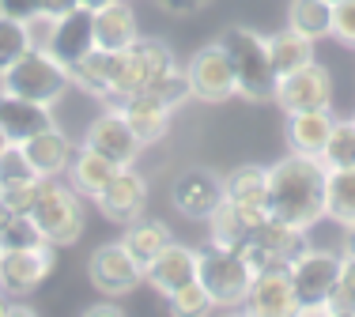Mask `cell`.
Here are the masks:
<instances>
[{
    "label": "cell",
    "instance_id": "1",
    "mask_svg": "<svg viewBox=\"0 0 355 317\" xmlns=\"http://www.w3.org/2000/svg\"><path fill=\"white\" fill-rule=\"evenodd\" d=\"M325 178L329 170L321 158L310 155H287L268 170V215L291 227L310 230L318 219H325Z\"/></svg>",
    "mask_w": 355,
    "mask_h": 317
},
{
    "label": "cell",
    "instance_id": "2",
    "mask_svg": "<svg viewBox=\"0 0 355 317\" xmlns=\"http://www.w3.org/2000/svg\"><path fill=\"white\" fill-rule=\"evenodd\" d=\"M219 46L227 49L234 64V80H239V95L250 102H265L276 91V69L268 57V38H261L250 27H227Z\"/></svg>",
    "mask_w": 355,
    "mask_h": 317
},
{
    "label": "cell",
    "instance_id": "3",
    "mask_svg": "<svg viewBox=\"0 0 355 317\" xmlns=\"http://www.w3.org/2000/svg\"><path fill=\"white\" fill-rule=\"evenodd\" d=\"M69 83H72V72L49 49H27L0 76V91L15 98H31V102H42V106H53L69 91Z\"/></svg>",
    "mask_w": 355,
    "mask_h": 317
},
{
    "label": "cell",
    "instance_id": "4",
    "mask_svg": "<svg viewBox=\"0 0 355 317\" xmlns=\"http://www.w3.org/2000/svg\"><path fill=\"white\" fill-rule=\"evenodd\" d=\"M166 69H174L171 49L155 38H137L129 49L110 53V95H106V102H121L132 91H148Z\"/></svg>",
    "mask_w": 355,
    "mask_h": 317
},
{
    "label": "cell",
    "instance_id": "5",
    "mask_svg": "<svg viewBox=\"0 0 355 317\" xmlns=\"http://www.w3.org/2000/svg\"><path fill=\"white\" fill-rule=\"evenodd\" d=\"M27 215L49 246H72V242H80V235H83L80 193L69 185H61L57 178H42L38 197H35V204H31Z\"/></svg>",
    "mask_w": 355,
    "mask_h": 317
},
{
    "label": "cell",
    "instance_id": "6",
    "mask_svg": "<svg viewBox=\"0 0 355 317\" xmlns=\"http://www.w3.org/2000/svg\"><path fill=\"white\" fill-rule=\"evenodd\" d=\"M253 276L257 272L239 249H223V246L197 249V283L212 295L216 306H246Z\"/></svg>",
    "mask_w": 355,
    "mask_h": 317
},
{
    "label": "cell",
    "instance_id": "7",
    "mask_svg": "<svg viewBox=\"0 0 355 317\" xmlns=\"http://www.w3.org/2000/svg\"><path fill=\"white\" fill-rule=\"evenodd\" d=\"M340 264L344 257L329 253V249H310V246L287 264L295 298H299V314H329L336 280H340Z\"/></svg>",
    "mask_w": 355,
    "mask_h": 317
},
{
    "label": "cell",
    "instance_id": "8",
    "mask_svg": "<svg viewBox=\"0 0 355 317\" xmlns=\"http://www.w3.org/2000/svg\"><path fill=\"white\" fill-rule=\"evenodd\" d=\"M53 269H57V246H49V242L23 249H0V295L8 298L31 295L49 280Z\"/></svg>",
    "mask_w": 355,
    "mask_h": 317
},
{
    "label": "cell",
    "instance_id": "9",
    "mask_svg": "<svg viewBox=\"0 0 355 317\" xmlns=\"http://www.w3.org/2000/svg\"><path fill=\"white\" fill-rule=\"evenodd\" d=\"M185 76H189V91L200 102H227V98L239 95V80H234V64L227 57V49L219 46H205L189 57L185 64Z\"/></svg>",
    "mask_w": 355,
    "mask_h": 317
},
{
    "label": "cell",
    "instance_id": "10",
    "mask_svg": "<svg viewBox=\"0 0 355 317\" xmlns=\"http://www.w3.org/2000/svg\"><path fill=\"white\" fill-rule=\"evenodd\" d=\"M302 249H306V230L268 215V219L253 230L250 246L242 249V253H246V261L253 264V272H261V269H287Z\"/></svg>",
    "mask_w": 355,
    "mask_h": 317
},
{
    "label": "cell",
    "instance_id": "11",
    "mask_svg": "<svg viewBox=\"0 0 355 317\" xmlns=\"http://www.w3.org/2000/svg\"><path fill=\"white\" fill-rule=\"evenodd\" d=\"M276 106L284 114H299V110H329L333 106V80L329 72L321 69L318 61L302 64L295 72H284L276 80V91H272Z\"/></svg>",
    "mask_w": 355,
    "mask_h": 317
},
{
    "label": "cell",
    "instance_id": "12",
    "mask_svg": "<svg viewBox=\"0 0 355 317\" xmlns=\"http://www.w3.org/2000/svg\"><path fill=\"white\" fill-rule=\"evenodd\" d=\"M91 280L103 295H129V291L140 287L144 269L140 261L125 249V242H110V246H98L91 253Z\"/></svg>",
    "mask_w": 355,
    "mask_h": 317
},
{
    "label": "cell",
    "instance_id": "13",
    "mask_svg": "<svg viewBox=\"0 0 355 317\" xmlns=\"http://www.w3.org/2000/svg\"><path fill=\"white\" fill-rule=\"evenodd\" d=\"M46 49L72 72L83 57L98 49L95 46V12H87V8H72L69 15H61V19L53 23V35H49Z\"/></svg>",
    "mask_w": 355,
    "mask_h": 317
},
{
    "label": "cell",
    "instance_id": "14",
    "mask_svg": "<svg viewBox=\"0 0 355 317\" xmlns=\"http://www.w3.org/2000/svg\"><path fill=\"white\" fill-rule=\"evenodd\" d=\"M95 204L110 223H125V227H129L132 219L144 215V204H148V181H144L132 166H117V174L110 178V185L95 197Z\"/></svg>",
    "mask_w": 355,
    "mask_h": 317
},
{
    "label": "cell",
    "instance_id": "15",
    "mask_svg": "<svg viewBox=\"0 0 355 317\" xmlns=\"http://www.w3.org/2000/svg\"><path fill=\"white\" fill-rule=\"evenodd\" d=\"M83 144H91L95 152H103L106 158H114L117 166H132L137 163V155H140V136L132 132V125L125 121V114L117 110H106V114H98L95 121H91V129H87V140Z\"/></svg>",
    "mask_w": 355,
    "mask_h": 317
},
{
    "label": "cell",
    "instance_id": "16",
    "mask_svg": "<svg viewBox=\"0 0 355 317\" xmlns=\"http://www.w3.org/2000/svg\"><path fill=\"white\" fill-rule=\"evenodd\" d=\"M268 219V208H246V204H234V200H223L212 215H208V238L212 246L223 249H246L253 230Z\"/></svg>",
    "mask_w": 355,
    "mask_h": 317
},
{
    "label": "cell",
    "instance_id": "17",
    "mask_svg": "<svg viewBox=\"0 0 355 317\" xmlns=\"http://www.w3.org/2000/svg\"><path fill=\"white\" fill-rule=\"evenodd\" d=\"M246 306H250V314H257V317H291V314H299L291 272L287 269H261L250 283Z\"/></svg>",
    "mask_w": 355,
    "mask_h": 317
},
{
    "label": "cell",
    "instance_id": "18",
    "mask_svg": "<svg viewBox=\"0 0 355 317\" xmlns=\"http://www.w3.org/2000/svg\"><path fill=\"white\" fill-rule=\"evenodd\" d=\"M174 208L189 219H208L219 204H223V178H216L212 170H185L174 181Z\"/></svg>",
    "mask_w": 355,
    "mask_h": 317
},
{
    "label": "cell",
    "instance_id": "19",
    "mask_svg": "<svg viewBox=\"0 0 355 317\" xmlns=\"http://www.w3.org/2000/svg\"><path fill=\"white\" fill-rule=\"evenodd\" d=\"M117 110L125 114V121L132 125V132L140 136V144H159V140L166 136V129H171V106L163 102L159 95H151V91H132V95H125L121 102H117Z\"/></svg>",
    "mask_w": 355,
    "mask_h": 317
},
{
    "label": "cell",
    "instance_id": "20",
    "mask_svg": "<svg viewBox=\"0 0 355 317\" xmlns=\"http://www.w3.org/2000/svg\"><path fill=\"white\" fill-rule=\"evenodd\" d=\"M144 280H148L163 298H171L174 291L189 287V283L197 280V249L171 242V246H166L163 253H159L148 269H144Z\"/></svg>",
    "mask_w": 355,
    "mask_h": 317
},
{
    "label": "cell",
    "instance_id": "21",
    "mask_svg": "<svg viewBox=\"0 0 355 317\" xmlns=\"http://www.w3.org/2000/svg\"><path fill=\"white\" fill-rule=\"evenodd\" d=\"M53 125L57 121H53V114H49V106L0 91V132L8 136V144H27L31 136L53 129Z\"/></svg>",
    "mask_w": 355,
    "mask_h": 317
},
{
    "label": "cell",
    "instance_id": "22",
    "mask_svg": "<svg viewBox=\"0 0 355 317\" xmlns=\"http://www.w3.org/2000/svg\"><path fill=\"white\" fill-rule=\"evenodd\" d=\"M23 155H27L31 170H35L38 178H61V174H69L76 147H72V140L53 125V129L31 136L27 144H23Z\"/></svg>",
    "mask_w": 355,
    "mask_h": 317
},
{
    "label": "cell",
    "instance_id": "23",
    "mask_svg": "<svg viewBox=\"0 0 355 317\" xmlns=\"http://www.w3.org/2000/svg\"><path fill=\"white\" fill-rule=\"evenodd\" d=\"M137 38H140V23H137V12L129 8V0H110L106 8L95 12V46L98 49L117 53V49H129Z\"/></svg>",
    "mask_w": 355,
    "mask_h": 317
},
{
    "label": "cell",
    "instance_id": "24",
    "mask_svg": "<svg viewBox=\"0 0 355 317\" xmlns=\"http://www.w3.org/2000/svg\"><path fill=\"white\" fill-rule=\"evenodd\" d=\"M333 110H299L287 114V147L295 155H310L318 158L329 144V132H333Z\"/></svg>",
    "mask_w": 355,
    "mask_h": 317
},
{
    "label": "cell",
    "instance_id": "25",
    "mask_svg": "<svg viewBox=\"0 0 355 317\" xmlns=\"http://www.w3.org/2000/svg\"><path fill=\"white\" fill-rule=\"evenodd\" d=\"M114 174H117V163H114V158H106L103 152H95L91 144H83L80 152L72 155V166H69L72 189L80 197H91V200H95L110 185V178H114Z\"/></svg>",
    "mask_w": 355,
    "mask_h": 317
},
{
    "label": "cell",
    "instance_id": "26",
    "mask_svg": "<svg viewBox=\"0 0 355 317\" xmlns=\"http://www.w3.org/2000/svg\"><path fill=\"white\" fill-rule=\"evenodd\" d=\"M223 200H234V204L246 208H265L268 200V170L265 166H234L231 174L223 178Z\"/></svg>",
    "mask_w": 355,
    "mask_h": 317
},
{
    "label": "cell",
    "instance_id": "27",
    "mask_svg": "<svg viewBox=\"0 0 355 317\" xmlns=\"http://www.w3.org/2000/svg\"><path fill=\"white\" fill-rule=\"evenodd\" d=\"M268 57H272L276 80H280L284 72H295V69H302V64L314 61V38H306L295 27H287V30H280V35L268 38Z\"/></svg>",
    "mask_w": 355,
    "mask_h": 317
},
{
    "label": "cell",
    "instance_id": "28",
    "mask_svg": "<svg viewBox=\"0 0 355 317\" xmlns=\"http://www.w3.org/2000/svg\"><path fill=\"white\" fill-rule=\"evenodd\" d=\"M121 242H125V249L140 261V269H148V264L171 246V230H166L163 223H155V219H132Z\"/></svg>",
    "mask_w": 355,
    "mask_h": 317
},
{
    "label": "cell",
    "instance_id": "29",
    "mask_svg": "<svg viewBox=\"0 0 355 317\" xmlns=\"http://www.w3.org/2000/svg\"><path fill=\"white\" fill-rule=\"evenodd\" d=\"M325 215L340 227L355 223V166L352 170H329L325 178Z\"/></svg>",
    "mask_w": 355,
    "mask_h": 317
},
{
    "label": "cell",
    "instance_id": "30",
    "mask_svg": "<svg viewBox=\"0 0 355 317\" xmlns=\"http://www.w3.org/2000/svg\"><path fill=\"white\" fill-rule=\"evenodd\" d=\"M287 27H295L306 38H325L333 35V4L329 0H291L287 8Z\"/></svg>",
    "mask_w": 355,
    "mask_h": 317
},
{
    "label": "cell",
    "instance_id": "31",
    "mask_svg": "<svg viewBox=\"0 0 355 317\" xmlns=\"http://www.w3.org/2000/svg\"><path fill=\"white\" fill-rule=\"evenodd\" d=\"M325 170H352L355 166V121H336L329 132L325 152L318 155Z\"/></svg>",
    "mask_w": 355,
    "mask_h": 317
},
{
    "label": "cell",
    "instance_id": "32",
    "mask_svg": "<svg viewBox=\"0 0 355 317\" xmlns=\"http://www.w3.org/2000/svg\"><path fill=\"white\" fill-rule=\"evenodd\" d=\"M31 49V38H27V23L23 19H12V15H0V76L19 61L23 53Z\"/></svg>",
    "mask_w": 355,
    "mask_h": 317
},
{
    "label": "cell",
    "instance_id": "33",
    "mask_svg": "<svg viewBox=\"0 0 355 317\" xmlns=\"http://www.w3.org/2000/svg\"><path fill=\"white\" fill-rule=\"evenodd\" d=\"M148 91H151V95L163 98V102L171 106V110H178V106H182L185 98H193V91H189V76H185V69H178V64H174V69H166L163 76L151 83Z\"/></svg>",
    "mask_w": 355,
    "mask_h": 317
},
{
    "label": "cell",
    "instance_id": "34",
    "mask_svg": "<svg viewBox=\"0 0 355 317\" xmlns=\"http://www.w3.org/2000/svg\"><path fill=\"white\" fill-rule=\"evenodd\" d=\"M166 302H171V314H182V317H197V314H208L212 310V295H208L205 287H200L197 280L189 283V287H182V291H174L171 298H166Z\"/></svg>",
    "mask_w": 355,
    "mask_h": 317
},
{
    "label": "cell",
    "instance_id": "35",
    "mask_svg": "<svg viewBox=\"0 0 355 317\" xmlns=\"http://www.w3.org/2000/svg\"><path fill=\"white\" fill-rule=\"evenodd\" d=\"M38 185H42V178L4 181V185H0V197H4V204L12 208L15 215H27V212H31V204H35V197H38Z\"/></svg>",
    "mask_w": 355,
    "mask_h": 317
},
{
    "label": "cell",
    "instance_id": "36",
    "mask_svg": "<svg viewBox=\"0 0 355 317\" xmlns=\"http://www.w3.org/2000/svg\"><path fill=\"white\" fill-rule=\"evenodd\" d=\"M329 314H355V257H344L340 280H336L333 302H329Z\"/></svg>",
    "mask_w": 355,
    "mask_h": 317
},
{
    "label": "cell",
    "instance_id": "37",
    "mask_svg": "<svg viewBox=\"0 0 355 317\" xmlns=\"http://www.w3.org/2000/svg\"><path fill=\"white\" fill-rule=\"evenodd\" d=\"M38 242H46V238L38 235L31 215H15V219L0 230V249H23V246H38Z\"/></svg>",
    "mask_w": 355,
    "mask_h": 317
},
{
    "label": "cell",
    "instance_id": "38",
    "mask_svg": "<svg viewBox=\"0 0 355 317\" xmlns=\"http://www.w3.org/2000/svg\"><path fill=\"white\" fill-rule=\"evenodd\" d=\"M19 178H38V174L31 170L27 155H23V144H8L0 152V185L4 181H19Z\"/></svg>",
    "mask_w": 355,
    "mask_h": 317
},
{
    "label": "cell",
    "instance_id": "39",
    "mask_svg": "<svg viewBox=\"0 0 355 317\" xmlns=\"http://www.w3.org/2000/svg\"><path fill=\"white\" fill-rule=\"evenodd\" d=\"M333 38H340L344 46H355V0L333 4Z\"/></svg>",
    "mask_w": 355,
    "mask_h": 317
},
{
    "label": "cell",
    "instance_id": "40",
    "mask_svg": "<svg viewBox=\"0 0 355 317\" xmlns=\"http://www.w3.org/2000/svg\"><path fill=\"white\" fill-rule=\"evenodd\" d=\"M53 15H46V12H35L27 19V38H31V49H46L49 46V35H53Z\"/></svg>",
    "mask_w": 355,
    "mask_h": 317
},
{
    "label": "cell",
    "instance_id": "41",
    "mask_svg": "<svg viewBox=\"0 0 355 317\" xmlns=\"http://www.w3.org/2000/svg\"><path fill=\"white\" fill-rule=\"evenodd\" d=\"M42 0H0V15H12V19H23L27 23L31 15L38 12Z\"/></svg>",
    "mask_w": 355,
    "mask_h": 317
},
{
    "label": "cell",
    "instance_id": "42",
    "mask_svg": "<svg viewBox=\"0 0 355 317\" xmlns=\"http://www.w3.org/2000/svg\"><path fill=\"white\" fill-rule=\"evenodd\" d=\"M208 0H159V8L163 12H171V15H193V12H200Z\"/></svg>",
    "mask_w": 355,
    "mask_h": 317
},
{
    "label": "cell",
    "instance_id": "43",
    "mask_svg": "<svg viewBox=\"0 0 355 317\" xmlns=\"http://www.w3.org/2000/svg\"><path fill=\"white\" fill-rule=\"evenodd\" d=\"M72 8H80V0H42L38 12H46V15H53V19H61V15H69Z\"/></svg>",
    "mask_w": 355,
    "mask_h": 317
},
{
    "label": "cell",
    "instance_id": "44",
    "mask_svg": "<svg viewBox=\"0 0 355 317\" xmlns=\"http://www.w3.org/2000/svg\"><path fill=\"white\" fill-rule=\"evenodd\" d=\"M12 219H15V212H12V208H8V204H4V197H0V230H4V227H8V223H12Z\"/></svg>",
    "mask_w": 355,
    "mask_h": 317
},
{
    "label": "cell",
    "instance_id": "45",
    "mask_svg": "<svg viewBox=\"0 0 355 317\" xmlns=\"http://www.w3.org/2000/svg\"><path fill=\"white\" fill-rule=\"evenodd\" d=\"M344 257H355V223L348 227V238H344Z\"/></svg>",
    "mask_w": 355,
    "mask_h": 317
},
{
    "label": "cell",
    "instance_id": "46",
    "mask_svg": "<svg viewBox=\"0 0 355 317\" xmlns=\"http://www.w3.org/2000/svg\"><path fill=\"white\" fill-rule=\"evenodd\" d=\"M110 0H80V8H87V12H98V8H106Z\"/></svg>",
    "mask_w": 355,
    "mask_h": 317
},
{
    "label": "cell",
    "instance_id": "47",
    "mask_svg": "<svg viewBox=\"0 0 355 317\" xmlns=\"http://www.w3.org/2000/svg\"><path fill=\"white\" fill-rule=\"evenodd\" d=\"M8 314V295H0V317Z\"/></svg>",
    "mask_w": 355,
    "mask_h": 317
},
{
    "label": "cell",
    "instance_id": "48",
    "mask_svg": "<svg viewBox=\"0 0 355 317\" xmlns=\"http://www.w3.org/2000/svg\"><path fill=\"white\" fill-rule=\"evenodd\" d=\"M4 147H8V136H4V132H0V152H4Z\"/></svg>",
    "mask_w": 355,
    "mask_h": 317
},
{
    "label": "cell",
    "instance_id": "49",
    "mask_svg": "<svg viewBox=\"0 0 355 317\" xmlns=\"http://www.w3.org/2000/svg\"><path fill=\"white\" fill-rule=\"evenodd\" d=\"M329 4H336V0H329Z\"/></svg>",
    "mask_w": 355,
    "mask_h": 317
},
{
    "label": "cell",
    "instance_id": "50",
    "mask_svg": "<svg viewBox=\"0 0 355 317\" xmlns=\"http://www.w3.org/2000/svg\"><path fill=\"white\" fill-rule=\"evenodd\" d=\"M352 121H355V118H352Z\"/></svg>",
    "mask_w": 355,
    "mask_h": 317
}]
</instances>
